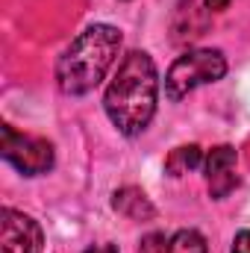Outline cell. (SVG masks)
<instances>
[{"instance_id": "obj_1", "label": "cell", "mask_w": 250, "mask_h": 253, "mask_svg": "<svg viewBox=\"0 0 250 253\" xmlns=\"http://www.w3.org/2000/svg\"><path fill=\"white\" fill-rule=\"evenodd\" d=\"M156 100H159V74L150 53L129 50L103 94V109L112 126L126 138L141 135L156 115Z\"/></svg>"}, {"instance_id": "obj_2", "label": "cell", "mask_w": 250, "mask_h": 253, "mask_svg": "<svg viewBox=\"0 0 250 253\" xmlns=\"http://www.w3.org/2000/svg\"><path fill=\"white\" fill-rule=\"evenodd\" d=\"M121 30L112 24H91L85 27L59 56L56 62V83L65 94L83 97L100 85L106 71L112 68L121 50Z\"/></svg>"}, {"instance_id": "obj_3", "label": "cell", "mask_w": 250, "mask_h": 253, "mask_svg": "<svg viewBox=\"0 0 250 253\" xmlns=\"http://www.w3.org/2000/svg\"><path fill=\"white\" fill-rule=\"evenodd\" d=\"M224 74H227V59L221 50H188L165 74V97L177 103L194 88L218 83Z\"/></svg>"}, {"instance_id": "obj_4", "label": "cell", "mask_w": 250, "mask_h": 253, "mask_svg": "<svg viewBox=\"0 0 250 253\" xmlns=\"http://www.w3.org/2000/svg\"><path fill=\"white\" fill-rule=\"evenodd\" d=\"M0 156L24 177H42L53 168V144L47 138L21 135L9 124L0 126Z\"/></svg>"}, {"instance_id": "obj_5", "label": "cell", "mask_w": 250, "mask_h": 253, "mask_svg": "<svg viewBox=\"0 0 250 253\" xmlns=\"http://www.w3.org/2000/svg\"><path fill=\"white\" fill-rule=\"evenodd\" d=\"M42 251H44L42 227L30 215L6 206L0 212V253H42Z\"/></svg>"}, {"instance_id": "obj_6", "label": "cell", "mask_w": 250, "mask_h": 253, "mask_svg": "<svg viewBox=\"0 0 250 253\" xmlns=\"http://www.w3.org/2000/svg\"><path fill=\"white\" fill-rule=\"evenodd\" d=\"M236 147L230 144H221V147H212L209 156L203 159V171H206V186L209 194L215 200H224L230 191L236 189L239 177H236Z\"/></svg>"}, {"instance_id": "obj_7", "label": "cell", "mask_w": 250, "mask_h": 253, "mask_svg": "<svg viewBox=\"0 0 250 253\" xmlns=\"http://www.w3.org/2000/svg\"><path fill=\"white\" fill-rule=\"evenodd\" d=\"M112 209L118 215L129 218V221H150L156 215V209L147 200V194L141 189H135V186H124V189L115 191L112 194Z\"/></svg>"}, {"instance_id": "obj_8", "label": "cell", "mask_w": 250, "mask_h": 253, "mask_svg": "<svg viewBox=\"0 0 250 253\" xmlns=\"http://www.w3.org/2000/svg\"><path fill=\"white\" fill-rule=\"evenodd\" d=\"M203 165V150L197 144H183V147H174L165 159V174L168 177H186L188 171L200 168Z\"/></svg>"}, {"instance_id": "obj_9", "label": "cell", "mask_w": 250, "mask_h": 253, "mask_svg": "<svg viewBox=\"0 0 250 253\" xmlns=\"http://www.w3.org/2000/svg\"><path fill=\"white\" fill-rule=\"evenodd\" d=\"M168 253H209V248H206V239L197 230H180V233L171 236Z\"/></svg>"}, {"instance_id": "obj_10", "label": "cell", "mask_w": 250, "mask_h": 253, "mask_svg": "<svg viewBox=\"0 0 250 253\" xmlns=\"http://www.w3.org/2000/svg\"><path fill=\"white\" fill-rule=\"evenodd\" d=\"M168 242L171 239H165L162 233H150L141 239V253H168Z\"/></svg>"}, {"instance_id": "obj_11", "label": "cell", "mask_w": 250, "mask_h": 253, "mask_svg": "<svg viewBox=\"0 0 250 253\" xmlns=\"http://www.w3.org/2000/svg\"><path fill=\"white\" fill-rule=\"evenodd\" d=\"M230 253H250V230H242V233L233 239V251Z\"/></svg>"}, {"instance_id": "obj_12", "label": "cell", "mask_w": 250, "mask_h": 253, "mask_svg": "<svg viewBox=\"0 0 250 253\" xmlns=\"http://www.w3.org/2000/svg\"><path fill=\"white\" fill-rule=\"evenodd\" d=\"M83 253H118L115 245H91V248H85Z\"/></svg>"}, {"instance_id": "obj_13", "label": "cell", "mask_w": 250, "mask_h": 253, "mask_svg": "<svg viewBox=\"0 0 250 253\" xmlns=\"http://www.w3.org/2000/svg\"><path fill=\"white\" fill-rule=\"evenodd\" d=\"M230 6V0H206V9L209 12H224Z\"/></svg>"}]
</instances>
